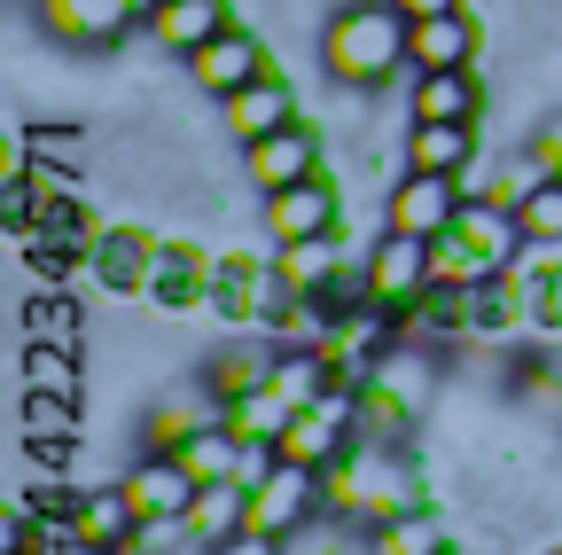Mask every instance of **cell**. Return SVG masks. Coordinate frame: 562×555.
<instances>
[{
    "label": "cell",
    "instance_id": "obj_1",
    "mask_svg": "<svg viewBox=\"0 0 562 555\" xmlns=\"http://www.w3.org/2000/svg\"><path fill=\"white\" fill-rule=\"evenodd\" d=\"M321 71L351 95H383V79L406 71V9L398 0H344L321 24Z\"/></svg>",
    "mask_w": 562,
    "mask_h": 555
},
{
    "label": "cell",
    "instance_id": "obj_2",
    "mask_svg": "<svg viewBox=\"0 0 562 555\" xmlns=\"http://www.w3.org/2000/svg\"><path fill=\"white\" fill-rule=\"evenodd\" d=\"M524 266V227L516 212H501V203H461V212L430 235V282L446 290H469V282H492V274Z\"/></svg>",
    "mask_w": 562,
    "mask_h": 555
},
{
    "label": "cell",
    "instance_id": "obj_3",
    "mask_svg": "<svg viewBox=\"0 0 562 555\" xmlns=\"http://www.w3.org/2000/svg\"><path fill=\"white\" fill-rule=\"evenodd\" d=\"M430 391H438L430 344H398V353L360 384V439H368V446H406L414 423L430 414Z\"/></svg>",
    "mask_w": 562,
    "mask_h": 555
},
{
    "label": "cell",
    "instance_id": "obj_4",
    "mask_svg": "<svg viewBox=\"0 0 562 555\" xmlns=\"http://www.w3.org/2000/svg\"><path fill=\"white\" fill-rule=\"evenodd\" d=\"M290 282L258 251H220V282H211V321H227V336H273Z\"/></svg>",
    "mask_w": 562,
    "mask_h": 555
},
{
    "label": "cell",
    "instance_id": "obj_5",
    "mask_svg": "<svg viewBox=\"0 0 562 555\" xmlns=\"http://www.w3.org/2000/svg\"><path fill=\"white\" fill-rule=\"evenodd\" d=\"M351 446H360V391H351V384H336L313 407H297L290 431H281V462H305V469H328Z\"/></svg>",
    "mask_w": 562,
    "mask_h": 555
},
{
    "label": "cell",
    "instance_id": "obj_6",
    "mask_svg": "<svg viewBox=\"0 0 562 555\" xmlns=\"http://www.w3.org/2000/svg\"><path fill=\"white\" fill-rule=\"evenodd\" d=\"M258 212H266V235L273 243H313V235H344L351 227V196H344L336 173H313L297 188H273Z\"/></svg>",
    "mask_w": 562,
    "mask_h": 555
},
{
    "label": "cell",
    "instance_id": "obj_7",
    "mask_svg": "<svg viewBox=\"0 0 562 555\" xmlns=\"http://www.w3.org/2000/svg\"><path fill=\"white\" fill-rule=\"evenodd\" d=\"M211 282H220V251H203L195 235H165V243H157V266H149V306H157L165 321L211 313Z\"/></svg>",
    "mask_w": 562,
    "mask_h": 555
},
{
    "label": "cell",
    "instance_id": "obj_8",
    "mask_svg": "<svg viewBox=\"0 0 562 555\" xmlns=\"http://www.w3.org/2000/svg\"><path fill=\"white\" fill-rule=\"evenodd\" d=\"M313 517H321V469H305V462H273V477L250 485V532H266V540L290 547Z\"/></svg>",
    "mask_w": 562,
    "mask_h": 555
},
{
    "label": "cell",
    "instance_id": "obj_9",
    "mask_svg": "<svg viewBox=\"0 0 562 555\" xmlns=\"http://www.w3.org/2000/svg\"><path fill=\"white\" fill-rule=\"evenodd\" d=\"M243 173H250V188L258 196H273V188H297V180H313V173H328V142H321V125H281V133H266V142H243Z\"/></svg>",
    "mask_w": 562,
    "mask_h": 555
},
{
    "label": "cell",
    "instance_id": "obj_10",
    "mask_svg": "<svg viewBox=\"0 0 562 555\" xmlns=\"http://www.w3.org/2000/svg\"><path fill=\"white\" fill-rule=\"evenodd\" d=\"M524 329H539V321H531L524 266H508V274H492V282H469V290H461V336H469V344H508V336H524Z\"/></svg>",
    "mask_w": 562,
    "mask_h": 555
},
{
    "label": "cell",
    "instance_id": "obj_11",
    "mask_svg": "<svg viewBox=\"0 0 562 555\" xmlns=\"http://www.w3.org/2000/svg\"><path fill=\"white\" fill-rule=\"evenodd\" d=\"M180 63H188V87H195V95L227 102L235 87H250V79L266 71L273 55H266V40H258V32H250V24L235 16V24H227L220 40H203V47H195V55H180Z\"/></svg>",
    "mask_w": 562,
    "mask_h": 555
},
{
    "label": "cell",
    "instance_id": "obj_12",
    "mask_svg": "<svg viewBox=\"0 0 562 555\" xmlns=\"http://www.w3.org/2000/svg\"><path fill=\"white\" fill-rule=\"evenodd\" d=\"M461 203H469V188H461L453 173H398V180L383 188V227L430 243V235L461 212Z\"/></svg>",
    "mask_w": 562,
    "mask_h": 555
},
{
    "label": "cell",
    "instance_id": "obj_13",
    "mask_svg": "<svg viewBox=\"0 0 562 555\" xmlns=\"http://www.w3.org/2000/svg\"><path fill=\"white\" fill-rule=\"evenodd\" d=\"M368 290H375V306L406 313L422 290H430V243L398 235V227H375L368 235Z\"/></svg>",
    "mask_w": 562,
    "mask_h": 555
},
{
    "label": "cell",
    "instance_id": "obj_14",
    "mask_svg": "<svg viewBox=\"0 0 562 555\" xmlns=\"http://www.w3.org/2000/svg\"><path fill=\"white\" fill-rule=\"evenodd\" d=\"M195 493H203V485L188 477L180 454H140V462H125V501H133L140 524H188Z\"/></svg>",
    "mask_w": 562,
    "mask_h": 555
},
{
    "label": "cell",
    "instance_id": "obj_15",
    "mask_svg": "<svg viewBox=\"0 0 562 555\" xmlns=\"http://www.w3.org/2000/svg\"><path fill=\"white\" fill-rule=\"evenodd\" d=\"M220 125H227V142H266V133L297 125V87L281 79V63H266L250 87H235L220 102Z\"/></svg>",
    "mask_w": 562,
    "mask_h": 555
},
{
    "label": "cell",
    "instance_id": "obj_16",
    "mask_svg": "<svg viewBox=\"0 0 562 555\" xmlns=\"http://www.w3.org/2000/svg\"><path fill=\"white\" fill-rule=\"evenodd\" d=\"M157 243H165V235H149L140 220H110V227H102V243H94V266H87V274H94L110 298H149Z\"/></svg>",
    "mask_w": 562,
    "mask_h": 555
},
{
    "label": "cell",
    "instance_id": "obj_17",
    "mask_svg": "<svg viewBox=\"0 0 562 555\" xmlns=\"http://www.w3.org/2000/svg\"><path fill=\"white\" fill-rule=\"evenodd\" d=\"M40 9V32L47 40H63V47H79V55H102V47H117L125 40V0H32Z\"/></svg>",
    "mask_w": 562,
    "mask_h": 555
},
{
    "label": "cell",
    "instance_id": "obj_18",
    "mask_svg": "<svg viewBox=\"0 0 562 555\" xmlns=\"http://www.w3.org/2000/svg\"><path fill=\"white\" fill-rule=\"evenodd\" d=\"M476 16L453 9V16H406V71H469L476 63Z\"/></svg>",
    "mask_w": 562,
    "mask_h": 555
},
{
    "label": "cell",
    "instance_id": "obj_19",
    "mask_svg": "<svg viewBox=\"0 0 562 555\" xmlns=\"http://www.w3.org/2000/svg\"><path fill=\"white\" fill-rule=\"evenodd\" d=\"M484 87L469 71H406V125H476Z\"/></svg>",
    "mask_w": 562,
    "mask_h": 555
},
{
    "label": "cell",
    "instance_id": "obj_20",
    "mask_svg": "<svg viewBox=\"0 0 562 555\" xmlns=\"http://www.w3.org/2000/svg\"><path fill=\"white\" fill-rule=\"evenodd\" d=\"M227 24H235V0H165L140 32H149L165 55H195L203 40H220Z\"/></svg>",
    "mask_w": 562,
    "mask_h": 555
},
{
    "label": "cell",
    "instance_id": "obj_21",
    "mask_svg": "<svg viewBox=\"0 0 562 555\" xmlns=\"http://www.w3.org/2000/svg\"><path fill=\"white\" fill-rule=\"evenodd\" d=\"M273 353H281L273 336H227L220 353H211V368H203V391L220 399V407L243 399V391H258V384L273 376Z\"/></svg>",
    "mask_w": 562,
    "mask_h": 555
},
{
    "label": "cell",
    "instance_id": "obj_22",
    "mask_svg": "<svg viewBox=\"0 0 562 555\" xmlns=\"http://www.w3.org/2000/svg\"><path fill=\"white\" fill-rule=\"evenodd\" d=\"M398 165L406 173H469L476 165V125H406V142H398Z\"/></svg>",
    "mask_w": 562,
    "mask_h": 555
},
{
    "label": "cell",
    "instance_id": "obj_23",
    "mask_svg": "<svg viewBox=\"0 0 562 555\" xmlns=\"http://www.w3.org/2000/svg\"><path fill=\"white\" fill-rule=\"evenodd\" d=\"M351 243L344 235H313V243H273V266H281V282H290V298H321L336 274H344Z\"/></svg>",
    "mask_w": 562,
    "mask_h": 555
},
{
    "label": "cell",
    "instance_id": "obj_24",
    "mask_svg": "<svg viewBox=\"0 0 562 555\" xmlns=\"http://www.w3.org/2000/svg\"><path fill=\"white\" fill-rule=\"evenodd\" d=\"M220 423V399L211 391H188V399H157L149 414H140V454H172V446H188L195 431H211Z\"/></svg>",
    "mask_w": 562,
    "mask_h": 555
},
{
    "label": "cell",
    "instance_id": "obj_25",
    "mask_svg": "<svg viewBox=\"0 0 562 555\" xmlns=\"http://www.w3.org/2000/svg\"><path fill=\"white\" fill-rule=\"evenodd\" d=\"M24 329L40 344H63V353H87V306L70 298V282H40L24 306Z\"/></svg>",
    "mask_w": 562,
    "mask_h": 555
},
{
    "label": "cell",
    "instance_id": "obj_26",
    "mask_svg": "<svg viewBox=\"0 0 562 555\" xmlns=\"http://www.w3.org/2000/svg\"><path fill=\"white\" fill-rule=\"evenodd\" d=\"M16 439H24V446H79V439H87L79 399H63V391H24V399H16Z\"/></svg>",
    "mask_w": 562,
    "mask_h": 555
},
{
    "label": "cell",
    "instance_id": "obj_27",
    "mask_svg": "<svg viewBox=\"0 0 562 555\" xmlns=\"http://www.w3.org/2000/svg\"><path fill=\"white\" fill-rule=\"evenodd\" d=\"M195 547H220V540H235V532H250V493L227 477V485H203L195 493V509H188V524H180Z\"/></svg>",
    "mask_w": 562,
    "mask_h": 555
},
{
    "label": "cell",
    "instance_id": "obj_28",
    "mask_svg": "<svg viewBox=\"0 0 562 555\" xmlns=\"http://www.w3.org/2000/svg\"><path fill=\"white\" fill-rule=\"evenodd\" d=\"M133 532H140V517H133V501H125V477H117V485H94V493H79V540H87V547L117 555Z\"/></svg>",
    "mask_w": 562,
    "mask_h": 555
},
{
    "label": "cell",
    "instance_id": "obj_29",
    "mask_svg": "<svg viewBox=\"0 0 562 555\" xmlns=\"http://www.w3.org/2000/svg\"><path fill=\"white\" fill-rule=\"evenodd\" d=\"M290 414H297L290 399H281L273 384H258V391H243V399H227V407H220V423H227V431H235L243 446H281V431H290Z\"/></svg>",
    "mask_w": 562,
    "mask_h": 555
},
{
    "label": "cell",
    "instance_id": "obj_30",
    "mask_svg": "<svg viewBox=\"0 0 562 555\" xmlns=\"http://www.w3.org/2000/svg\"><path fill=\"white\" fill-rule=\"evenodd\" d=\"M16 376H24V391H63V399H87V360H79V353H63V344H40V336H24Z\"/></svg>",
    "mask_w": 562,
    "mask_h": 555
},
{
    "label": "cell",
    "instance_id": "obj_31",
    "mask_svg": "<svg viewBox=\"0 0 562 555\" xmlns=\"http://www.w3.org/2000/svg\"><path fill=\"white\" fill-rule=\"evenodd\" d=\"M180 462H188V477L195 485H227V477H243V439L227 431V423H211V431H195L188 446H172Z\"/></svg>",
    "mask_w": 562,
    "mask_h": 555
},
{
    "label": "cell",
    "instance_id": "obj_32",
    "mask_svg": "<svg viewBox=\"0 0 562 555\" xmlns=\"http://www.w3.org/2000/svg\"><path fill=\"white\" fill-rule=\"evenodd\" d=\"M438 547H446V517L438 509H406V517L368 532V555H438Z\"/></svg>",
    "mask_w": 562,
    "mask_h": 555
},
{
    "label": "cell",
    "instance_id": "obj_33",
    "mask_svg": "<svg viewBox=\"0 0 562 555\" xmlns=\"http://www.w3.org/2000/svg\"><path fill=\"white\" fill-rule=\"evenodd\" d=\"M524 282H531V321H539V336H562V251H531V243H524Z\"/></svg>",
    "mask_w": 562,
    "mask_h": 555
},
{
    "label": "cell",
    "instance_id": "obj_34",
    "mask_svg": "<svg viewBox=\"0 0 562 555\" xmlns=\"http://www.w3.org/2000/svg\"><path fill=\"white\" fill-rule=\"evenodd\" d=\"M516 227L531 251H562V180H539L524 203H516Z\"/></svg>",
    "mask_w": 562,
    "mask_h": 555
},
{
    "label": "cell",
    "instance_id": "obj_35",
    "mask_svg": "<svg viewBox=\"0 0 562 555\" xmlns=\"http://www.w3.org/2000/svg\"><path fill=\"white\" fill-rule=\"evenodd\" d=\"M16 251H24V266L40 274V282H70V274L94 266L87 251H70V243H55V235H16Z\"/></svg>",
    "mask_w": 562,
    "mask_h": 555
},
{
    "label": "cell",
    "instance_id": "obj_36",
    "mask_svg": "<svg viewBox=\"0 0 562 555\" xmlns=\"http://www.w3.org/2000/svg\"><path fill=\"white\" fill-rule=\"evenodd\" d=\"M0 220H9V235H32L47 220V196L32 180H0Z\"/></svg>",
    "mask_w": 562,
    "mask_h": 555
},
{
    "label": "cell",
    "instance_id": "obj_37",
    "mask_svg": "<svg viewBox=\"0 0 562 555\" xmlns=\"http://www.w3.org/2000/svg\"><path fill=\"white\" fill-rule=\"evenodd\" d=\"M531 165H539V180H562V118H539V133H531Z\"/></svg>",
    "mask_w": 562,
    "mask_h": 555
},
{
    "label": "cell",
    "instance_id": "obj_38",
    "mask_svg": "<svg viewBox=\"0 0 562 555\" xmlns=\"http://www.w3.org/2000/svg\"><path fill=\"white\" fill-rule=\"evenodd\" d=\"M203 555H281V540H266V532H235V540L203 547Z\"/></svg>",
    "mask_w": 562,
    "mask_h": 555
},
{
    "label": "cell",
    "instance_id": "obj_39",
    "mask_svg": "<svg viewBox=\"0 0 562 555\" xmlns=\"http://www.w3.org/2000/svg\"><path fill=\"white\" fill-rule=\"evenodd\" d=\"M406 16H453V9H469V0H398Z\"/></svg>",
    "mask_w": 562,
    "mask_h": 555
},
{
    "label": "cell",
    "instance_id": "obj_40",
    "mask_svg": "<svg viewBox=\"0 0 562 555\" xmlns=\"http://www.w3.org/2000/svg\"><path fill=\"white\" fill-rule=\"evenodd\" d=\"M157 9H165V0H125V16H133V24H149Z\"/></svg>",
    "mask_w": 562,
    "mask_h": 555
},
{
    "label": "cell",
    "instance_id": "obj_41",
    "mask_svg": "<svg viewBox=\"0 0 562 555\" xmlns=\"http://www.w3.org/2000/svg\"><path fill=\"white\" fill-rule=\"evenodd\" d=\"M55 555H102V547H87V540H70V547H55Z\"/></svg>",
    "mask_w": 562,
    "mask_h": 555
},
{
    "label": "cell",
    "instance_id": "obj_42",
    "mask_svg": "<svg viewBox=\"0 0 562 555\" xmlns=\"http://www.w3.org/2000/svg\"><path fill=\"white\" fill-rule=\"evenodd\" d=\"M539 555H562V540H547V547H539Z\"/></svg>",
    "mask_w": 562,
    "mask_h": 555
},
{
    "label": "cell",
    "instance_id": "obj_43",
    "mask_svg": "<svg viewBox=\"0 0 562 555\" xmlns=\"http://www.w3.org/2000/svg\"><path fill=\"white\" fill-rule=\"evenodd\" d=\"M438 555H461V547H453V540H446V547H438Z\"/></svg>",
    "mask_w": 562,
    "mask_h": 555
}]
</instances>
